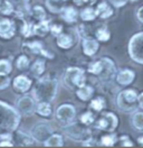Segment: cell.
Instances as JSON below:
<instances>
[{"mask_svg": "<svg viewBox=\"0 0 143 148\" xmlns=\"http://www.w3.org/2000/svg\"><path fill=\"white\" fill-rule=\"evenodd\" d=\"M58 92V81L49 75L38 77L33 88V98L36 102H53Z\"/></svg>", "mask_w": 143, "mask_h": 148, "instance_id": "6da1fadb", "label": "cell"}, {"mask_svg": "<svg viewBox=\"0 0 143 148\" xmlns=\"http://www.w3.org/2000/svg\"><path fill=\"white\" fill-rule=\"evenodd\" d=\"M21 114L17 108L0 100V134L15 132L19 127Z\"/></svg>", "mask_w": 143, "mask_h": 148, "instance_id": "7a4b0ae2", "label": "cell"}, {"mask_svg": "<svg viewBox=\"0 0 143 148\" xmlns=\"http://www.w3.org/2000/svg\"><path fill=\"white\" fill-rule=\"evenodd\" d=\"M138 92L133 89H125L117 94L116 104L123 112H134L138 110Z\"/></svg>", "mask_w": 143, "mask_h": 148, "instance_id": "3957f363", "label": "cell"}, {"mask_svg": "<svg viewBox=\"0 0 143 148\" xmlns=\"http://www.w3.org/2000/svg\"><path fill=\"white\" fill-rule=\"evenodd\" d=\"M65 134L68 138L75 141V143H80L82 145H85L86 143H89L91 140H93V132L92 130L87 128V126L85 127H80V125L73 122L72 125L65 127Z\"/></svg>", "mask_w": 143, "mask_h": 148, "instance_id": "277c9868", "label": "cell"}, {"mask_svg": "<svg viewBox=\"0 0 143 148\" xmlns=\"http://www.w3.org/2000/svg\"><path fill=\"white\" fill-rule=\"evenodd\" d=\"M127 53L133 62L143 65V32L131 36L127 44Z\"/></svg>", "mask_w": 143, "mask_h": 148, "instance_id": "5b68a950", "label": "cell"}, {"mask_svg": "<svg viewBox=\"0 0 143 148\" xmlns=\"http://www.w3.org/2000/svg\"><path fill=\"white\" fill-rule=\"evenodd\" d=\"M64 83L71 89H78L86 84V76L85 71L82 67L71 66L66 70L64 75Z\"/></svg>", "mask_w": 143, "mask_h": 148, "instance_id": "8992f818", "label": "cell"}, {"mask_svg": "<svg viewBox=\"0 0 143 148\" xmlns=\"http://www.w3.org/2000/svg\"><path fill=\"white\" fill-rule=\"evenodd\" d=\"M55 116H56V120L61 126L67 127L75 121L76 108L71 103H63L56 109Z\"/></svg>", "mask_w": 143, "mask_h": 148, "instance_id": "52a82bcc", "label": "cell"}, {"mask_svg": "<svg viewBox=\"0 0 143 148\" xmlns=\"http://www.w3.org/2000/svg\"><path fill=\"white\" fill-rule=\"evenodd\" d=\"M117 126H118V118L114 112H111V111L102 113L95 125L97 129L106 131V132H113L117 128Z\"/></svg>", "mask_w": 143, "mask_h": 148, "instance_id": "ba28073f", "label": "cell"}, {"mask_svg": "<svg viewBox=\"0 0 143 148\" xmlns=\"http://www.w3.org/2000/svg\"><path fill=\"white\" fill-rule=\"evenodd\" d=\"M36 106H37L36 100L33 97H29V95H24V97L19 98L16 103V108L19 111V113L25 117H29L35 113Z\"/></svg>", "mask_w": 143, "mask_h": 148, "instance_id": "9c48e42d", "label": "cell"}, {"mask_svg": "<svg viewBox=\"0 0 143 148\" xmlns=\"http://www.w3.org/2000/svg\"><path fill=\"white\" fill-rule=\"evenodd\" d=\"M22 47H24L25 51L31 53V54H35V55H40L43 57H46V58H49V60H53L55 57L53 53H50L49 51H47L45 48L44 44L40 40H28V42H25L22 44Z\"/></svg>", "mask_w": 143, "mask_h": 148, "instance_id": "30bf717a", "label": "cell"}, {"mask_svg": "<svg viewBox=\"0 0 143 148\" xmlns=\"http://www.w3.org/2000/svg\"><path fill=\"white\" fill-rule=\"evenodd\" d=\"M53 132H54L53 128H52L48 123H46V122H40V123H37L35 127L33 128L30 135L33 136V138L35 139L36 143L44 144Z\"/></svg>", "mask_w": 143, "mask_h": 148, "instance_id": "8fae6325", "label": "cell"}, {"mask_svg": "<svg viewBox=\"0 0 143 148\" xmlns=\"http://www.w3.org/2000/svg\"><path fill=\"white\" fill-rule=\"evenodd\" d=\"M103 63V71L99 74V79L102 81H111L116 76V66L115 63L110 58V57H102L101 58Z\"/></svg>", "mask_w": 143, "mask_h": 148, "instance_id": "7c38bea8", "label": "cell"}, {"mask_svg": "<svg viewBox=\"0 0 143 148\" xmlns=\"http://www.w3.org/2000/svg\"><path fill=\"white\" fill-rule=\"evenodd\" d=\"M82 49H83L84 55L93 57L96 55V53L99 49V42L94 37H85L82 40Z\"/></svg>", "mask_w": 143, "mask_h": 148, "instance_id": "4fadbf2b", "label": "cell"}, {"mask_svg": "<svg viewBox=\"0 0 143 148\" xmlns=\"http://www.w3.org/2000/svg\"><path fill=\"white\" fill-rule=\"evenodd\" d=\"M31 85H33L31 79L28 77L27 75H24V74L17 75L12 82V88L18 93H26L27 91L30 90Z\"/></svg>", "mask_w": 143, "mask_h": 148, "instance_id": "5bb4252c", "label": "cell"}, {"mask_svg": "<svg viewBox=\"0 0 143 148\" xmlns=\"http://www.w3.org/2000/svg\"><path fill=\"white\" fill-rule=\"evenodd\" d=\"M16 34V25L8 18L0 19V37L3 39H11Z\"/></svg>", "mask_w": 143, "mask_h": 148, "instance_id": "9a60e30c", "label": "cell"}, {"mask_svg": "<svg viewBox=\"0 0 143 148\" xmlns=\"http://www.w3.org/2000/svg\"><path fill=\"white\" fill-rule=\"evenodd\" d=\"M115 79L121 86H129L135 80V72L131 69H123L116 73Z\"/></svg>", "mask_w": 143, "mask_h": 148, "instance_id": "2e32d148", "label": "cell"}, {"mask_svg": "<svg viewBox=\"0 0 143 148\" xmlns=\"http://www.w3.org/2000/svg\"><path fill=\"white\" fill-rule=\"evenodd\" d=\"M7 1L15 8V12L21 19H24V17L28 14L30 15V10H29L30 0H7Z\"/></svg>", "mask_w": 143, "mask_h": 148, "instance_id": "e0dca14e", "label": "cell"}, {"mask_svg": "<svg viewBox=\"0 0 143 148\" xmlns=\"http://www.w3.org/2000/svg\"><path fill=\"white\" fill-rule=\"evenodd\" d=\"M15 135L12 136V139H15L14 144L18 146H22V147H29V146H34L36 144L35 139L33 138L31 135H27L26 132L16 130L14 132Z\"/></svg>", "mask_w": 143, "mask_h": 148, "instance_id": "ac0fdd59", "label": "cell"}, {"mask_svg": "<svg viewBox=\"0 0 143 148\" xmlns=\"http://www.w3.org/2000/svg\"><path fill=\"white\" fill-rule=\"evenodd\" d=\"M95 11H96V16L101 19L110 18L114 14L113 12V8L111 7V5L105 2V1L99 2L97 6H96V8H95Z\"/></svg>", "mask_w": 143, "mask_h": 148, "instance_id": "d6986e66", "label": "cell"}, {"mask_svg": "<svg viewBox=\"0 0 143 148\" xmlns=\"http://www.w3.org/2000/svg\"><path fill=\"white\" fill-rule=\"evenodd\" d=\"M80 17V14L78 11L76 10L75 7H72V6H66L64 10L62 11V18L68 23V24H74L77 21V19Z\"/></svg>", "mask_w": 143, "mask_h": 148, "instance_id": "ffe728a7", "label": "cell"}, {"mask_svg": "<svg viewBox=\"0 0 143 148\" xmlns=\"http://www.w3.org/2000/svg\"><path fill=\"white\" fill-rule=\"evenodd\" d=\"M50 29V20L44 19L38 21L37 24L34 25V35L38 37H45Z\"/></svg>", "mask_w": 143, "mask_h": 148, "instance_id": "44dd1931", "label": "cell"}, {"mask_svg": "<svg viewBox=\"0 0 143 148\" xmlns=\"http://www.w3.org/2000/svg\"><path fill=\"white\" fill-rule=\"evenodd\" d=\"M76 95H77V98L80 99V101H89L94 95V88L92 85L85 84L84 86L78 88L76 90Z\"/></svg>", "mask_w": 143, "mask_h": 148, "instance_id": "7402d4cb", "label": "cell"}, {"mask_svg": "<svg viewBox=\"0 0 143 148\" xmlns=\"http://www.w3.org/2000/svg\"><path fill=\"white\" fill-rule=\"evenodd\" d=\"M56 44L62 49H69L74 44V40H73V37L69 34L62 33L56 37Z\"/></svg>", "mask_w": 143, "mask_h": 148, "instance_id": "603a6c76", "label": "cell"}, {"mask_svg": "<svg viewBox=\"0 0 143 148\" xmlns=\"http://www.w3.org/2000/svg\"><path fill=\"white\" fill-rule=\"evenodd\" d=\"M36 113L43 118H48L52 116L53 109L50 102H37L36 106Z\"/></svg>", "mask_w": 143, "mask_h": 148, "instance_id": "cb8c5ba5", "label": "cell"}, {"mask_svg": "<svg viewBox=\"0 0 143 148\" xmlns=\"http://www.w3.org/2000/svg\"><path fill=\"white\" fill-rule=\"evenodd\" d=\"M46 7L53 14H62L66 5L65 0H46Z\"/></svg>", "mask_w": 143, "mask_h": 148, "instance_id": "d4e9b609", "label": "cell"}, {"mask_svg": "<svg viewBox=\"0 0 143 148\" xmlns=\"http://www.w3.org/2000/svg\"><path fill=\"white\" fill-rule=\"evenodd\" d=\"M45 69H46V64H45V61L42 58H38L36 60L35 62L31 64L30 66V73L33 74L35 77H40L45 72Z\"/></svg>", "mask_w": 143, "mask_h": 148, "instance_id": "484cf974", "label": "cell"}, {"mask_svg": "<svg viewBox=\"0 0 143 148\" xmlns=\"http://www.w3.org/2000/svg\"><path fill=\"white\" fill-rule=\"evenodd\" d=\"M43 145L45 147H63L64 146V139H63L62 135L53 132Z\"/></svg>", "mask_w": 143, "mask_h": 148, "instance_id": "4316f807", "label": "cell"}, {"mask_svg": "<svg viewBox=\"0 0 143 148\" xmlns=\"http://www.w3.org/2000/svg\"><path fill=\"white\" fill-rule=\"evenodd\" d=\"M131 125L135 130L143 131V111H134L131 117Z\"/></svg>", "mask_w": 143, "mask_h": 148, "instance_id": "83f0119b", "label": "cell"}, {"mask_svg": "<svg viewBox=\"0 0 143 148\" xmlns=\"http://www.w3.org/2000/svg\"><path fill=\"white\" fill-rule=\"evenodd\" d=\"M34 23H31L30 20L27 19H22V25L20 28V33L25 38H29V37L34 36Z\"/></svg>", "mask_w": 143, "mask_h": 148, "instance_id": "f1b7e54d", "label": "cell"}, {"mask_svg": "<svg viewBox=\"0 0 143 148\" xmlns=\"http://www.w3.org/2000/svg\"><path fill=\"white\" fill-rule=\"evenodd\" d=\"M89 109L91 110H94L96 112H102V111L105 109L106 107V103H105V100L102 98V97H97V98H94V99H91V102H89Z\"/></svg>", "mask_w": 143, "mask_h": 148, "instance_id": "f546056e", "label": "cell"}, {"mask_svg": "<svg viewBox=\"0 0 143 148\" xmlns=\"http://www.w3.org/2000/svg\"><path fill=\"white\" fill-rule=\"evenodd\" d=\"M80 18L83 21H93L97 18L95 8L93 7H86L80 12Z\"/></svg>", "mask_w": 143, "mask_h": 148, "instance_id": "4dcf8cb0", "label": "cell"}, {"mask_svg": "<svg viewBox=\"0 0 143 148\" xmlns=\"http://www.w3.org/2000/svg\"><path fill=\"white\" fill-rule=\"evenodd\" d=\"M30 15L33 16V18L36 19V20H38V21L46 19V16H47L45 8L43 6H40V5L34 6V7L31 8V10H30Z\"/></svg>", "mask_w": 143, "mask_h": 148, "instance_id": "1f68e13d", "label": "cell"}, {"mask_svg": "<svg viewBox=\"0 0 143 148\" xmlns=\"http://www.w3.org/2000/svg\"><path fill=\"white\" fill-rule=\"evenodd\" d=\"M95 38L97 39L98 42H102V43L108 42L111 39V33H110L108 28L107 27L97 28L96 32H95Z\"/></svg>", "mask_w": 143, "mask_h": 148, "instance_id": "d6a6232c", "label": "cell"}, {"mask_svg": "<svg viewBox=\"0 0 143 148\" xmlns=\"http://www.w3.org/2000/svg\"><path fill=\"white\" fill-rule=\"evenodd\" d=\"M116 140H117L116 135H114L113 132H108L106 135L102 136V138H101V145L102 146H105V147H113V146H115Z\"/></svg>", "mask_w": 143, "mask_h": 148, "instance_id": "836d02e7", "label": "cell"}, {"mask_svg": "<svg viewBox=\"0 0 143 148\" xmlns=\"http://www.w3.org/2000/svg\"><path fill=\"white\" fill-rule=\"evenodd\" d=\"M87 71H89L91 74L97 75V76L102 73V71H103V63H102L101 58H99L98 61H94V62L89 63V67H87Z\"/></svg>", "mask_w": 143, "mask_h": 148, "instance_id": "e575fe53", "label": "cell"}, {"mask_svg": "<svg viewBox=\"0 0 143 148\" xmlns=\"http://www.w3.org/2000/svg\"><path fill=\"white\" fill-rule=\"evenodd\" d=\"M80 121L82 125L89 127V126L94 123V121H95V116H94V113H93L92 111H86V112H84V113L80 114Z\"/></svg>", "mask_w": 143, "mask_h": 148, "instance_id": "d590c367", "label": "cell"}, {"mask_svg": "<svg viewBox=\"0 0 143 148\" xmlns=\"http://www.w3.org/2000/svg\"><path fill=\"white\" fill-rule=\"evenodd\" d=\"M16 66H17L18 70H20V71H26L30 66V60L28 58L27 55L18 56L17 61H16Z\"/></svg>", "mask_w": 143, "mask_h": 148, "instance_id": "8d00e7d4", "label": "cell"}, {"mask_svg": "<svg viewBox=\"0 0 143 148\" xmlns=\"http://www.w3.org/2000/svg\"><path fill=\"white\" fill-rule=\"evenodd\" d=\"M115 145L120 146V147H133L134 143L130 139V137L127 135H123L121 137H117Z\"/></svg>", "mask_w": 143, "mask_h": 148, "instance_id": "74e56055", "label": "cell"}, {"mask_svg": "<svg viewBox=\"0 0 143 148\" xmlns=\"http://www.w3.org/2000/svg\"><path fill=\"white\" fill-rule=\"evenodd\" d=\"M12 71V64L9 60L1 58L0 60V73L1 74H10Z\"/></svg>", "mask_w": 143, "mask_h": 148, "instance_id": "f35d334b", "label": "cell"}, {"mask_svg": "<svg viewBox=\"0 0 143 148\" xmlns=\"http://www.w3.org/2000/svg\"><path fill=\"white\" fill-rule=\"evenodd\" d=\"M11 83V79L9 74H1L0 73V90L7 89Z\"/></svg>", "mask_w": 143, "mask_h": 148, "instance_id": "ab89813d", "label": "cell"}, {"mask_svg": "<svg viewBox=\"0 0 143 148\" xmlns=\"http://www.w3.org/2000/svg\"><path fill=\"white\" fill-rule=\"evenodd\" d=\"M49 33H50L53 36L57 37L59 34H62L63 33V26L61 25V24H50Z\"/></svg>", "mask_w": 143, "mask_h": 148, "instance_id": "60d3db41", "label": "cell"}, {"mask_svg": "<svg viewBox=\"0 0 143 148\" xmlns=\"http://www.w3.org/2000/svg\"><path fill=\"white\" fill-rule=\"evenodd\" d=\"M110 2V5L114 8H122L127 3L129 0H107Z\"/></svg>", "mask_w": 143, "mask_h": 148, "instance_id": "b9f144b4", "label": "cell"}, {"mask_svg": "<svg viewBox=\"0 0 143 148\" xmlns=\"http://www.w3.org/2000/svg\"><path fill=\"white\" fill-rule=\"evenodd\" d=\"M12 140H0V147H14Z\"/></svg>", "mask_w": 143, "mask_h": 148, "instance_id": "7bdbcfd3", "label": "cell"}, {"mask_svg": "<svg viewBox=\"0 0 143 148\" xmlns=\"http://www.w3.org/2000/svg\"><path fill=\"white\" fill-rule=\"evenodd\" d=\"M75 1V3L76 5H78V6H83V5H85V3H91V5H93V2H95V0H74Z\"/></svg>", "mask_w": 143, "mask_h": 148, "instance_id": "ee69618b", "label": "cell"}, {"mask_svg": "<svg viewBox=\"0 0 143 148\" xmlns=\"http://www.w3.org/2000/svg\"><path fill=\"white\" fill-rule=\"evenodd\" d=\"M136 17H138V19H139V21H140L141 24H143V6L139 8L138 14H136Z\"/></svg>", "mask_w": 143, "mask_h": 148, "instance_id": "f6af8a7d", "label": "cell"}, {"mask_svg": "<svg viewBox=\"0 0 143 148\" xmlns=\"http://www.w3.org/2000/svg\"><path fill=\"white\" fill-rule=\"evenodd\" d=\"M138 107L143 110V92H141L138 95Z\"/></svg>", "mask_w": 143, "mask_h": 148, "instance_id": "bcb514c9", "label": "cell"}, {"mask_svg": "<svg viewBox=\"0 0 143 148\" xmlns=\"http://www.w3.org/2000/svg\"><path fill=\"white\" fill-rule=\"evenodd\" d=\"M136 141H138V144H139L140 146H142V147H143V136H140V137L138 138V140H136Z\"/></svg>", "mask_w": 143, "mask_h": 148, "instance_id": "7dc6e473", "label": "cell"}, {"mask_svg": "<svg viewBox=\"0 0 143 148\" xmlns=\"http://www.w3.org/2000/svg\"><path fill=\"white\" fill-rule=\"evenodd\" d=\"M3 1H5V0H0V7H1V5L3 3Z\"/></svg>", "mask_w": 143, "mask_h": 148, "instance_id": "c3c4849f", "label": "cell"}, {"mask_svg": "<svg viewBox=\"0 0 143 148\" xmlns=\"http://www.w3.org/2000/svg\"><path fill=\"white\" fill-rule=\"evenodd\" d=\"M129 1H138V0H129Z\"/></svg>", "mask_w": 143, "mask_h": 148, "instance_id": "681fc988", "label": "cell"}, {"mask_svg": "<svg viewBox=\"0 0 143 148\" xmlns=\"http://www.w3.org/2000/svg\"><path fill=\"white\" fill-rule=\"evenodd\" d=\"M65 1H67V0H65Z\"/></svg>", "mask_w": 143, "mask_h": 148, "instance_id": "f907efd6", "label": "cell"}]
</instances>
